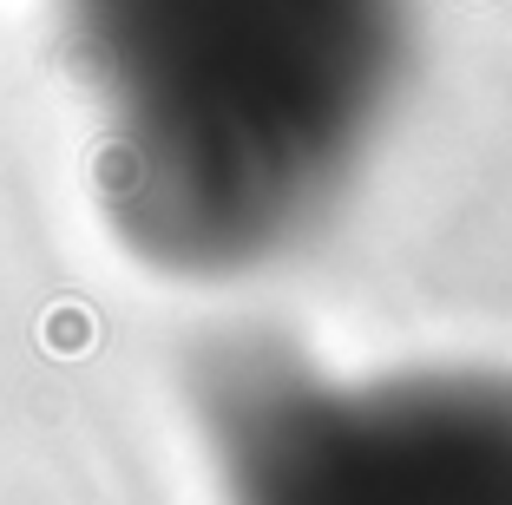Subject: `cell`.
I'll return each mask as SVG.
<instances>
[{
	"mask_svg": "<svg viewBox=\"0 0 512 505\" xmlns=\"http://www.w3.org/2000/svg\"><path fill=\"white\" fill-rule=\"evenodd\" d=\"M66 53L112 237L165 276L230 283L362 178L414 0H66Z\"/></svg>",
	"mask_w": 512,
	"mask_h": 505,
	"instance_id": "6da1fadb",
	"label": "cell"
},
{
	"mask_svg": "<svg viewBox=\"0 0 512 505\" xmlns=\"http://www.w3.org/2000/svg\"><path fill=\"white\" fill-rule=\"evenodd\" d=\"M217 505H512V368L224 342L191 381Z\"/></svg>",
	"mask_w": 512,
	"mask_h": 505,
	"instance_id": "7a4b0ae2",
	"label": "cell"
}]
</instances>
